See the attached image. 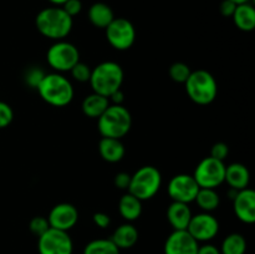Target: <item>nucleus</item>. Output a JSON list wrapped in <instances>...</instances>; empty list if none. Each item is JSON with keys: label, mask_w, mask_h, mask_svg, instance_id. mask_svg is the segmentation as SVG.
I'll return each mask as SVG.
<instances>
[{"label": "nucleus", "mask_w": 255, "mask_h": 254, "mask_svg": "<svg viewBox=\"0 0 255 254\" xmlns=\"http://www.w3.org/2000/svg\"><path fill=\"white\" fill-rule=\"evenodd\" d=\"M50 228L49 222H47V218L42 216H37L34 217V218L30 221L29 223V229L34 236H36L39 238L41 234H44L47 229Z\"/></svg>", "instance_id": "nucleus-30"}, {"label": "nucleus", "mask_w": 255, "mask_h": 254, "mask_svg": "<svg viewBox=\"0 0 255 254\" xmlns=\"http://www.w3.org/2000/svg\"><path fill=\"white\" fill-rule=\"evenodd\" d=\"M169 197L172 202H181V203L189 204L194 202L197 193L199 191V186L197 184L193 176L186 173L176 174L172 177L167 187Z\"/></svg>", "instance_id": "nucleus-11"}, {"label": "nucleus", "mask_w": 255, "mask_h": 254, "mask_svg": "<svg viewBox=\"0 0 255 254\" xmlns=\"http://www.w3.org/2000/svg\"><path fill=\"white\" fill-rule=\"evenodd\" d=\"M192 211L188 204L172 202L167 209V219L173 231H186L192 218Z\"/></svg>", "instance_id": "nucleus-16"}, {"label": "nucleus", "mask_w": 255, "mask_h": 254, "mask_svg": "<svg viewBox=\"0 0 255 254\" xmlns=\"http://www.w3.org/2000/svg\"><path fill=\"white\" fill-rule=\"evenodd\" d=\"M45 71L39 66H32L30 69L26 70L25 72V84L27 85L31 89H37V86L40 85V82L42 81V79L45 77Z\"/></svg>", "instance_id": "nucleus-28"}, {"label": "nucleus", "mask_w": 255, "mask_h": 254, "mask_svg": "<svg viewBox=\"0 0 255 254\" xmlns=\"http://www.w3.org/2000/svg\"><path fill=\"white\" fill-rule=\"evenodd\" d=\"M199 244L187 231H173L164 243V254H197Z\"/></svg>", "instance_id": "nucleus-14"}, {"label": "nucleus", "mask_w": 255, "mask_h": 254, "mask_svg": "<svg viewBox=\"0 0 255 254\" xmlns=\"http://www.w3.org/2000/svg\"><path fill=\"white\" fill-rule=\"evenodd\" d=\"M35 25L42 36L59 41L71 32L74 21L61 6H50L37 12Z\"/></svg>", "instance_id": "nucleus-1"}, {"label": "nucleus", "mask_w": 255, "mask_h": 254, "mask_svg": "<svg viewBox=\"0 0 255 254\" xmlns=\"http://www.w3.org/2000/svg\"><path fill=\"white\" fill-rule=\"evenodd\" d=\"M79 221V211L71 203H59L54 206L47 216L50 228L69 232Z\"/></svg>", "instance_id": "nucleus-13"}, {"label": "nucleus", "mask_w": 255, "mask_h": 254, "mask_svg": "<svg viewBox=\"0 0 255 254\" xmlns=\"http://www.w3.org/2000/svg\"><path fill=\"white\" fill-rule=\"evenodd\" d=\"M233 21L242 31H253L255 27V9L251 2L237 5L233 14Z\"/></svg>", "instance_id": "nucleus-20"}, {"label": "nucleus", "mask_w": 255, "mask_h": 254, "mask_svg": "<svg viewBox=\"0 0 255 254\" xmlns=\"http://www.w3.org/2000/svg\"><path fill=\"white\" fill-rule=\"evenodd\" d=\"M184 85H186V91L189 99L194 104L202 105V106L212 104L218 94V85H217L216 79L211 72L206 70L192 71Z\"/></svg>", "instance_id": "nucleus-5"}, {"label": "nucleus", "mask_w": 255, "mask_h": 254, "mask_svg": "<svg viewBox=\"0 0 255 254\" xmlns=\"http://www.w3.org/2000/svg\"><path fill=\"white\" fill-rule=\"evenodd\" d=\"M191 69L184 62H174L169 67V77L177 84H184L191 75Z\"/></svg>", "instance_id": "nucleus-27"}, {"label": "nucleus", "mask_w": 255, "mask_h": 254, "mask_svg": "<svg viewBox=\"0 0 255 254\" xmlns=\"http://www.w3.org/2000/svg\"><path fill=\"white\" fill-rule=\"evenodd\" d=\"M39 254H72L74 243L67 232L49 228L37 238Z\"/></svg>", "instance_id": "nucleus-10"}, {"label": "nucleus", "mask_w": 255, "mask_h": 254, "mask_svg": "<svg viewBox=\"0 0 255 254\" xmlns=\"http://www.w3.org/2000/svg\"><path fill=\"white\" fill-rule=\"evenodd\" d=\"M14 119V111L11 107L4 101H0V128L9 126Z\"/></svg>", "instance_id": "nucleus-31"}, {"label": "nucleus", "mask_w": 255, "mask_h": 254, "mask_svg": "<svg viewBox=\"0 0 255 254\" xmlns=\"http://www.w3.org/2000/svg\"><path fill=\"white\" fill-rule=\"evenodd\" d=\"M224 174H226L224 162L212 158L209 156L199 162L198 166L194 169L193 177L199 188L216 189L217 187L224 183Z\"/></svg>", "instance_id": "nucleus-8"}, {"label": "nucleus", "mask_w": 255, "mask_h": 254, "mask_svg": "<svg viewBox=\"0 0 255 254\" xmlns=\"http://www.w3.org/2000/svg\"><path fill=\"white\" fill-rule=\"evenodd\" d=\"M99 152L104 161L110 162V163H116L124 158L126 149H125L121 139L102 137L99 143Z\"/></svg>", "instance_id": "nucleus-18"}, {"label": "nucleus", "mask_w": 255, "mask_h": 254, "mask_svg": "<svg viewBox=\"0 0 255 254\" xmlns=\"http://www.w3.org/2000/svg\"><path fill=\"white\" fill-rule=\"evenodd\" d=\"M124 79V69L117 62L104 61L92 69L89 82L95 94L109 99L115 91L121 89Z\"/></svg>", "instance_id": "nucleus-3"}, {"label": "nucleus", "mask_w": 255, "mask_h": 254, "mask_svg": "<svg viewBox=\"0 0 255 254\" xmlns=\"http://www.w3.org/2000/svg\"><path fill=\"white\" fill-rule=\"evenodd\" d=\"M124 100H125V95L121 89L115 91L114 94L109 97V101L111 105H122L124 104Z\"/></svg>", "instance_id": "nucleus-38"}, {"label": "nucleus", "mask_w": 255, "mask_h": 254, "mask_svg": "<svg viewBox=\"0 0 255 254\" xmlns=\"http://www.w3.org/2000/svg\"><path fill=\"white\" fill-rule=\"evenodd\" d=\"M40 97L55 107L67 106L74 99V86L69 79L60 72L46 74L37 86Z\"/></svg>", "instance_id": "nucleus-2"}, {"label": "nucleus", "mask_w": 255, "mask_h": 254, "mask_svg": "<svg viewBox=\"0 0 255 254\" xmlns=\"http://www.w3.org/2000/svg\"><path fill=\"white\" fill-rule=\"evenodd\" d=\"M197 242H209L218 234L219 222L213 214L208 212L192 216L186 229Z\"/></svg>", "instance_id": "nucleus-12"}, {"label": "nucleus", "mask_w": 255, "mask_h": 254, "mask_svg": "<svg viewBox=\"0 0 255 254\" xmlns=\"http://www.w3.org/2000/svg\"><path fill=\"white\" fill-rule=\"evenodd\" d=\"M82 254H120L111 239H94L85 246Z\"/></svg>", "instance_id": "nucleus-26"}, {"label": "nucleus", "mask_w": 255, "mask_h": 254, "mask_svg": "<svg viewBox=\"0 0 255 254\" xmlns=\"http://www.w3.org/2000/svg\"><path fill=\"white\" fill-rule=\"evenodd\" d=\"M229 154V147L228 144L224 143V142H217L212 146L211 148V157L212 158H216L218 161L224 162V159L228 157Z\"/></svg>", "instance_id": "nucleus-32"}, {"label": "nucleus", "mask_w": 255, "mask_h": 254, "mask_svg": "<svg viewBox=\"0 0 255 254\" xmlns=\"http://www.w3.org/2000/svg\"><path fill=\"white\" fill-rule=\"evenodd\" d=\"M106 37L114 49L125 51L136 41V29L128 19L115 17L106 27Z\"/></svg>", "instance_id": "nucleus-9"}, {"label": "nucleus", "mask_w": 255, "mask_h": 254, "mask_svg": "<svg viewBox=\"0 0 255 254\" xmlns=\"http://www.w3.org/2000/svg\"><path fill=\"white\" fill-rule=\"evenodd\" d=\"M197 254H221V251L213 244H204V246H199Z\"/></svg>", "instance_id": "nucleus-37"}, {"label": "nucleus", "mask_w": 255, "mask_h": 254, "mask_svg": "<svg viewBox=\"0 0 255 254\" xmlns=\"http://www.w3.org/2000/svg\"><path fill=\"white\" fill-rule=\"evenodd\" d=\"M221 254H246L247 241L242 234L232 233L222 242Z\"/></svg>", "instance_id": "nucleus-25"}, {"label": "nucleus", "mask_w": 255, "mask_h": 254, "mask_svg": "<svg viewBox=\"0 0 255 254\" xmlns=\"http://www.w3.org/2000/svg\"><path fill=\"white\" fill-rule=\"evenodd\" d=\"M109 106L110 101L107 97L92 92L91 95H89V96H86L84 99L81 105V110L87 117L97 120L105 111H106V109Z\"/></svg>", "instance_id": "nucleus-22"}, {"label": "nucleus", "mask_w": 255, "mask_h": 254, "mask_svg": "<svg viewBox=\"0 0 255 254\" xmlns=\"http://www.w3.org/2000/svg\"><path fill=\"white\" fill-rule=\"evenodd\" d=\"M129 182H131V174L126 172H119L114 179L115 186L120 189H128Z\"/></svg>", "instance_id": "nucleus-34"}, {"label": "nucleus", "mask_w": 255, "mask_h": 254, "mask_svg": "<svg viewBox=\"0 0 255 254\" xmlns=\"http://www.w3.org/2000/svg\"><path fill=\"white\" fill-rule=\"evenodd\" d=\"M46 60L49 66L55 70V72H70V70L80 61V52L71 42L59 40L49 47Z\"/></svg>", "instance_id": "nucleus-7"}, {"label": "nucleus", "mask_w": 255, "mask_h": 254, "mask_svg": "<svg viewBox=\"0 0 255 254\" xmlns=\"http://www.w3.org/2000/svg\"><path fill=\"white\" fill-rule=\"evenodd\" d=\"M194 201L197 202V204H198L202 211L208 212V213L216 211L219 207V203H221L219 194L213 188H199Z\"/></svg>", "instance_id": "nucleus-24"}, {"label": "nucleus", "mask_w": 255, "mask_h": 254, "mask_svg": "<svg viewBox=\"0 0 255 254\" xmlns=\"http://www.w3.org/2000/svg\"><path fill=\"white\" fill-rule=\"evenodd\" d=\"M119 212L122 218L127 222H133L138 219L142 214V201L127 192L121 197L119 202Z\"/></svg>", "instance_id": "nucleus-21"}, {"label": "nucleus", "mask_w": 255, "mask_h": 254, "mask_svg": "<svg viewBox=\"0 0 255 254\" xmlns=\"http://www.w3.org/2000/svg\"><path fill=\"white\" fill-rule=\"evenodd\" d=\"M236 7H237V4H234L233 1H231V0H223V1L221 2L219 10H221V14L223 15V16L232 17L233 16Z\"/></svg>", "instance_id": "nucleus-36"}, {"label": "nucleus", "mask_w": 255, "mask_h": 254, "mask_svg": "<svg viewBox=\"0 0 255 254\" xmlns=\"http://www.w3.org/2000/svg\"><path fill=\"white\" fill-rule=\"evenodd\" d=\"M161 184V172L153 166H143L131 176V182L127 191L137 197L139 201H147L158 193Z\"/></svg>", "instance_id": "nucleus-6"}, {"label": "nucleus", "mask_w": 255, "mask_h": 254, "mask_svg": "<svg viewBox=\"0 0 255 254\" xmlns=\"http://www.w3.org/2000/svg\"><path fill=\"white\" fill-rule=\"evenodd\" d=\"M132 116L124 105H111L97 119V127L102 137L121 139L129 132Z\"/></svg>", "instance_id": "nucleus-4"}, {"label": "nucleus", "mask_w": 255, "mask_h": 254, "mask_svg": "<svg viewBox=\"0 0 255 254\" xmlns=\"http://www.w3.org/2000/svg\"><path fill=\"white\" fill-rule=\"evenodd\" d=\"M51 4H54L55 6H61L62 4H64L65 1H67V0H49Z\"/></svg>", "instance_id": "nucleus-39"}, {"label": "nucleus", "mask_w": 255, "mask_h": 254, "mask_svg": "<svg viewBox=\"0 0 255 254\" xmlns=\"http://www.w3.org/2000/svg\"><path fill=\"white\" fill-rule=\"evenodd\" d=\"M234 213L237 218L246 224L255 222V192L252 188L237 192L233 199Z\"/></svg>", "instance_id": "nucleus-15"}, {"label": "nucleus", "mask_w": 255, "mask_h": 254, "mask_svg": "<svg viewBox=\"0 0 255 254\" xmlns=\"http://www.w3.org/2000/svg\"><path fill=\"white\" fill-rule=\"evenodd\" d=\"M224 182H227L228 186L236 191L248 188L249 182H251L249 169L242 163H232L229 166H226Z\"/></svg>", "instance_id": "nucleus-17"}, {"label": "nucleus", "mask_w": 255, "mask_h": 254, "mask_svg": "<svg viewBox=\"0 0 255 254\" xmlns=\"http://www.w3.org/2000/svg\"><path fill=\"white\" fill-rule=\"evenodd\" d=\"M115 19L114 10L105 2H95L89 9V20L94 26L106 29Z\"/></svg>", "instance_id": "nucleus-23"}, {"label": "nucleus", "mask_w": 255, "mask_h": 254, "mask_svg": "<svg viewBox=\"0 0 255 254\" xmlns=\"http://www.w3.org/2000/svg\"><path fill=\"white\" fill-rule=\"evenodd\" d=\"M61 7L65 10L67 15H70L74 19V16H76V15L81 12L82 2L81 0H67V1H65L61 5Z\"/></svg>", "instance_id": "nucleus-33"}, {"label": "nucleus", "mask_w": 255, "mask_h": 254, "mask_svg": "<svg viewBox=\"0 0 255 254\" xmlns=\"http://www.w3.org/2000/svg\"><path fill=\"white\" fill-rule=\"evenodd\" d=\"M115 246L121 251V249L132 248L138 241V231L136 227L131 223H124L115 229L111 238Z\"/></svg>", "instance_id": "nucleus-19"}, {"label": "nucleus", "mask_w": 255, "mask_h": 254, "mask_svg": "<svg viewBox=\"0 0 255 254\" xmlns=\"http://www.w3.org/2000/svg\"><path fill=\"white\" fill-rule=\"evenodd\" d=\"M91 71L92 70L90 69L89 65L84 64V62L79 61L71 70V76L74 77L76 81L79 82H89L90 81V77H91Z\"/></svg>", "instance_id": "nucleus-29"}, {"label": "nucleus", "mask_w": 255, "mask_h": 254, "mask_svg": "<svg viewBox=\"0 0 255 254\" xmlns=\"http://www.w3.org/2000/svg\"><path fill=\"white\" fill-rule=\"evenodd\" d=\"M231 1H233L234 4L239 5V4H244V2H251V0H231Z\"/></svg>", "instance_id": "nucleus-40"}, {"label": "nucleus", "mask_w": 255, "mask_h": 254, "mask_svg": "<svg viewBox=\"0 0 255 254\" xmlns=\"http://www.w3.org/2000/svg\"><path fill=\"white\" fill-rule=\"evenodd\" d=\"M92 219H94V223L101 229L107 228V227H110V224H111V218H110L109 214L105 213V212H96V213L94 214V217H92Z\"/></svg>", "instance_id": "nucleus-35"}]
</instances>
